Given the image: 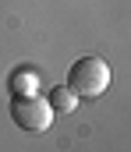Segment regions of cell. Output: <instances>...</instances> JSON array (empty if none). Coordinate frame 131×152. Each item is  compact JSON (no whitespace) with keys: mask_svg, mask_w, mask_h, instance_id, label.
Instances as JSON below:
<instances>
[{"mask_svg":"<svg viewBox=\"0 0 131 152\" xmlns=\"http://www.w3.org/2000/svg\"><path fill=\"white\" fill-rule=\"evenodd\" d=\"M67 88L78 99H99L110 88V64L103 57H78L67 71Z\"/></svg>","mask_w":131,"mask_h":152,"instance_id":"cell-1","label":"cell"},{"mask_svg":"<svg viewBox=\"0 0 131 152\" xmlns=\"http://www.w3.org/2000/svg\"><path fill=\"white\" fill-rule=\"evenodd\" d=\"M11 120H14L21 131L39 134V131H46V127L53 124V110H50L46 99H39V92H32V96H14V99H11Z\"/></svg>","mask_w":131,"mask_h":152,"instance_id":"cell-2","label":"cell"},{"mask_svg":"<svg viewBox=\"0 0 131 152\" xmlns=\"http://www.w3.org/2000/svg\"><path fill=\"white\" fill-rule=\"evenodd\" d=\"M39 75L32 71V67H14L11 75H7V88H11V96H32V92H39Z\"/></svg>","mask_w":131,"mask_h":152,"instance_id":"cell-3","label":"cell"},{"mask_svg":"<svg viewBox=\"0 0 131 152\" xmlns=\"http://www.w3.org/2000/svg\"><path fill=\"white\" fill-rule=\"evenodd\" d=\"M46 103H50V110H53V113H75L78 96H75L67 85H57V88H50V92H46Z\"/></svg>","mask_w":131,"mask_h":152,"instance_id":"cell-4","label":"cell"}]
</instances>
